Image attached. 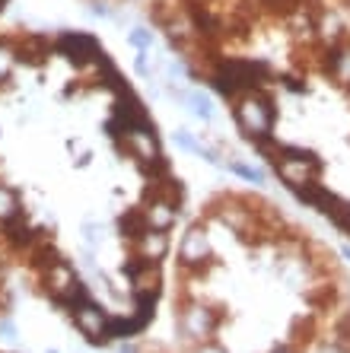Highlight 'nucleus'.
<instances>
[{
    "instance_id": "obj_1",
    "label": "nucleus",
    "mask_w": 350,
    "mask_h": 353,
    "mask_svg": "<svg viewBox=\"0 0 350 353\" xmlns=\"http://www.w3.org/2000/svg\"><path fill=\"white\" fill-rule=\"evenodd\" d=\"M130 41H134V45H137V48H147L150 41H153V35H150L147 29H137V32L130 35Z\"/></svg>"
},
{
    "instance_id": "obj_2",
    "label": "nucleus",
    "mask_w": 350,
    "mask_h": 353,
    "mask_svg": "<svg viewBox=\"0 0 350 353\" xmlns=\"http://www.w3.org/2000/svg\"><path fill=\"white\" fill-rule=\"evenodd\" d=\"M271 353H300V350H296V347H274Z\"/></svg>"
}]
</instances>
